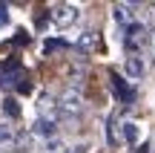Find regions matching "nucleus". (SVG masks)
I'll return each instance as SVG.
<instances>
[{
  "label": "nucleus",
  "instance_id": "17",
  "mask_svg": "<svg viewBox=\"0 0 155 153\" xmlns=\"http://www.w3.org/2000/svg\"><path fill=\"white\" fill-rule=\"evenodd\" d=\"M152 43H155V32H152Z\"/></svg>",
  "mask_w": 155,
  "mask_h": 153
},
{
  "label": "nucleus",
  "instance_id": "8",
  "mask_svg": "<svg viewBox=\"0 0 155 153\" xmlns=\"http://www.w3.org/2000/svg\"><path fill=\"white\" fill-rule=\"evenodd\" d=\"M35 130H38V133H43V136L49 139L52 133H55V121H52V119H38V124H35Z\"/></svg>",
  "mask_w": 155,
  "mask_h": 153
},
{
  "label": "nucleus",
  "instance_id": "1",
  "mask_svg": "<svg viewBox=\"0 0 155 153\" xmlns=\"http://www.w3.org/2000/svg\"><path fill=\"white\" fill-rule=\"evenodd\" d=\"M121 43H124V49H127V55H141L144 46L150 43V29L141 20H135L132 26L121 29Z\"/></svg>",
  "mask_w": 155,
  "mask_h": 153
},
{
  "label": "nucleus",
  "instance_id": "5",
  "mask_svg": "<svg viewBox=\"0 0 155 153\" xmlns=\"http://www.w3.org/2000/svg\"><path fill=\"white\" fill-rule=\"evenodd\" d=\"M141 3H115L112 6V17H115L118 29H127L135 23V12H138Z\"/></svg>",
  "mask_w": 155,
  "mask_h": 153
},
{
  "label": "nucleus",
  "instance_id": "2",
  "mask_svg": "<svg viewBox=\"0 0 155 153\" xmlns=\"http://www.w3.org/2000/svg\"><path fill=\"white\" fill-rule=\"evenodd\" d=\"M58 113L69 116V119H81L83 116V96L78 90H63L58 98Z\"/></svg>",
  "mask_w": 155,
  "mask_h": 153
},
{
  "label": "nucleus",
  "instance_id": "9",
  "mask_svg": "<svg viewBox=\"0 0 155 153\" xmlns=\"http://www.w3.org/2000/svg\"><path fill=\"white\" fill-rule=\"evenodd\" d=\"M121 130H124V139H127L129 144H135V142H138V127H135V124L124 121V124H121Z\"/></svg>",
  "mask_w": 155,
  "mask_h": 153
},
{
  "label": "nucleus",
  "instance_id": "15",
  "mask_svg": "<svg viewBox=\"0 0 155 153\" xmlns=\"http://www.w3.org/2000/svg\"><path fill=\"white\" fill-rule=\"evenodd\" d=\"M135 153H150V144H141V148L135 150Z\"/></svg>",
  "mask_w": 155,
  "mask_h": 153
},
{
  "label": "nucleus",
  "instance_id": "12",
  "mask_svg": "<svg viewBox=\"0 0 155 153\" xmlns=\"http://www.w3.org/2000/svg\"><path fill=\"white\" fill-rule=\"evenodd\" d=\"M15 142V130L9 124H0V144H12Z\"/></svg>",
  "mask_w": 155,
  "mask_h": 153
},
{
  "label": "nucleus",
  "instance_id": "6",
  "mask_svg": "<svg viewBox=\"0 0 155 153\" xmlns=\"http://www.w3.org/2000/svg\"><path fill=\"white\" fill-rule=\"evenodd\" d=\"M124 75H127L129 81H141L147 75V61L144 55H127L124 58Z\"/></svg>",
  "mask_w": 155,
  "mask_h": 153
},
{
  "label": "nucleus",
  "instance_id": "4",
  "mask_svg": "<svg viewBox=\"0 0 155 153\" xmlns=\"http://www.w3.org/2000/svg\"><path fill=\"white\" fill-rule=\"evenodd\" d=\"M109 84H112V92L118 96V101L121 104H135V87L129 84L124 75H118V72H109Z\"/></svg>",
  "mask_w": 155,
  "mask_h": 153
},
{
  "label": "nucleus",
  "instance_id": "13",
  "mask_svg": "<svg viewBox=\"0 0 155 153\" xmlns=\"http://www.w3.org/2000/svg\"><path fill=\"white\" fill-rule=\"evenodd\" d=\"M3 110H6V116H12V119L17 116V104L12 101V98H3Z\"/></svg>",
  "mask_w": 155,
  "mask_h": 153
},
{
  "label": "nucleus",
  "instance_id": "14",
  "mask_svg": "<svg viewBox=\"0 0 155 153\" xmlns=\"http://www.w3.org/2000/svg\"><path fill=\"white\" fill-rule=\"evenodd\" d=\"M9 20V12H6V3H0V23Z\"/></svg>",
  "mask_w": 155,
  "mask_h": 153
},
{
  "label": "nucleus",
  "instance_id": "10",
  "mask_svg": "<svg viewBox=\"0 0 155 153\" xmlns=\"http://www.w3.org/2000/svg\"><path fill=\"white\" fill-rule=\"evenodd\" d=\"M69 40H58V38H46V43H43V49L46 52H55V49H69Z\"/></svg>",
  "mask_w": 155,
  "mask_h": 153
},
{
  "label": "nucleus",
  "instance_id": "7",
  "mask_svg": "<svg viewBox=\"0 0 155 153\" xmlns=\"http://www.w3.org/2000/svg\"><path fill=\"white\" fill-rule=\"evenodd\" d=\"M98 43H101V35L95 32V29H83L75 46H78L81 52H95V49H98Z\"/></svg>",
  "mask_w": 155,
  "mask_h": 153
},
{
  "label": "nucleus",
  "instance_id": "3",
  "mask_svg": "<svg viewBox=\"0 0 155 153\" xmlns=\"http://www.w3.org/2000/svg\"><path fill=\"white\" fill-rule=\"evenodd\" d=\"M49 17L55 20V26H72V23H78V17H81V6L75 3H55L49 12Z\"/></svg>",
  "mask_w": 155,
  "mask_h": 153
},
{
  "label": "nucleus",
  "instance_id": "16",
  "mask_svg": "<svg viewBox=\"0 0 155 153\" xmlns=\"http://www.w3.org/2000/svg\"><path fill=\"white\" fill-rule=\"evenodd\" d=\"M150 12H152V17H155V3H150Z\"/></svg>",
  "mask_w": 155,
  "mask_h": 153
},
{
  "label": "nucleus",
  "instance_id": "11",
  "mask_svg": "<svg viewBox=\"0 0 155 153\" xmlns=\"http://www.w3.org/2000/svg\"><path fill=\"white\" fill-rule=\"evenodd\" d=\"M43 153H63V142H58V139H46V142H43Z\"/></svg>",
  "mask_w": 155,
  "mask_h": 153
}]
</instances>
